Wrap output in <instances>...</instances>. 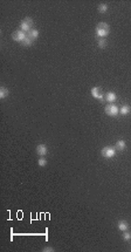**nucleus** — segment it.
Returning <instances> with one entry per match:
<instances>
[{
  "label": "nucleus",
  "mask_w": 131,
  "mask_h": 252,
  "mask_svg": "<svg viewBox=\"0 0 131 252\" xmlns=\"http://www.w3.org/2000/svg\"><path fill=\"white\" fill-rule=\"evenodd\" d=\"M109 32H110V27H109V25L105 23V22L97 23L96 28H95V33H96V35L100 38V39H105V37H108Z\"/></svg>",
  "instance_id": "f257e3e1"
},
{
  "label": "nucleus",
  "mask_w": 131,
  "mask_h": 252,
  "mask_svg": "<svg viewBox=\"0 0 131 252\" xmlns=\"http://www.w3.org/2000/svg\"><path fill=\"white\" fill-rule=\"evenodd\" d=\"M104 111H105V114L109 115V116H117L118 113H119V108H118L116 104L110 103V104H108V106L104 108Z\"/></svg>",
  "instance_id": "f03ea898"
},
{
  "label": "nucleus",
  "mask_w": 131,
  "mask_h": 252,
  "mask_svg": "<svg viewBox=\"0 0 131 252\" xmlns=\"http://www.w3.org/2000/svg\"><path fill=\"white\" fill-rule=\"evenodd\" d=\"M91 95H92V97H95V99H97L98 101H104L105 99H104V94H103V92H102V88H100V87H92L91 88Z\"/></svg>",
  "instance_id": "7ed1b4c3"
},
{
  "label": "nucleus",
  "mask_w": 131,
  "mask_h": 252,
  "mask_svg": "<svg viewBox=\"0 0 131 252\" xmlns=\"http://www.w3.org/2000/svg\"><path fill=\"white\" fill-rule=\"evenodd\" d=\"M101 154L104 158H112L116 156V149L111 148V147H105L101 150Z\"/></svg>",
  "instance_id": "20e7f679"
},
{
  "label": "nucleus",
  "mask_w": 131,
  "mask_h": 252,
  "mask_svg": "<svg viewBox=\"0 0 131 252\" xmlns=\"http://www.w3.org/2000/svg\"><path fill=\"white\" fill-rule=\"evenodd\" d=\"M27 38V33H25V32H22V31H17V32H14L13 34H12V39L14 40V41H18V42H23L25 41V39Z\"/></svg>",
  "instance_id": "39448f33"
},
{
  "label": "nucleus",
  "mask_w": 131,
  "mask_h": 252,
  "mask_svg": "<svg viewBox=\"0 0 131 252\" xmlns=\"http://www.w3.org/2000/svg\"><path fill=\"white\" fill-rule=\"evenodd\" d=\"M37 153H38V155H40V156H46L47 155V153H48V148L45 146V144H39L38 147H37Z\"/></svg>",
  "instance_id": "423d86ee"
},
{
  "label": "nucleus",
  "mask_w": 131,
  "mask_h": 252,
  "mask_svg": "<svg viewBox=\"0 0 131 252\" xmlns=\"http://www.w3.org/2000/svg\"><path fill=\"white\" fill-rule=\"evenodd\" d=\"M104 99H105V101H108L109 103H114V102L117 100V96H116V94H115L114 92H108V93L105 94Z\"/></svg>",
  "instance_id": "0eeeda50"
},
{
  "label": "nucleus",
  "mask_w": 131,
  "mask_h": 252,
  "mask_svg": "<svg viewBox=\"0 0 131 252\" xmlns=\"http://www.w3.org/2000/svg\"><path fill=\"white\" fill-rule=\"evenodd\" d=\"M30 30H32V26H30L29 23H27L25 20H22V21L20 22V31H22V32H25V33H28Z\"/></svg>",
  "instance_id": "6e6552de"
},
{
  "label": "nucleus",
  "mask_w": 131,
  "mask_h": 252,
  "mask_svg": "<svg viewBox=\"0 0 131 252\" xmlns=\"http://www.w3.org/2000/svg\"><path fill=\"white\" fill-rule=\"evenodd\" d=\"M27 35L33 40V41H35L38 38H39V31L38 30H35V28H32L28 33H27Z\"/></svg>",
  "instance_id": "1a4fd4ad"
},
{
  "label": "nucleus",
  "mask_w": 131,
  "mask_h": 252,
  "mask_svg": "<svg viewBox=\"0 0 131 252\" xmlns=\"http://www.w3.org/2000/svg\"><path fill=\"white\" fill-rule=\"evenodd\" d=\"M117 226H118V229H119L121 231H123V232L129 230V224H128L125 220H119L118 224H117Z\"/></svg>",
  "instance_id": "9d476101"
},
{
  "label": "nucleus",
  "mask_w": 131,
  "mask_h": 252,
  "mask_svg": "<svg viewBox=\"0 0 131 252\" xmlns=\"http://www.w3.org/2000/svg\"><path fill=\"white\" fill-rule=\"evenodd\" d=\"M125 147H126V144H125V141H123V139H119V141H117L115 144V149L119 150V151H123L125 149Z\"/></svg>",
  "instance_id": "9b49d317"
},
{
  "label": "nucleus",
  "mask_w": 131,
  "mask_h": 252,
  "mask_svg": "<svg viewBox=\"0 0 131 252\" xmlns=\"http://www.w3.org/2000/svg\"><path fill=\"white\" fill-rule=\"evenodd\" d=\"M119 113H121L122 115H128V114H130V113H131V107L128 106V104L122 106V107L119 108Z\"/></svg>",
  "instance_id": "f8f14e48"
},
{
  "label": "nucleus",
  "mask_w": 131,
  "mask_h": 252,
  "mask_svg": "<svg viewBox=\"0 0 131 252\" xmlns=\"http://www.w3.org/2000/svg\"><path fill=\"white\" fill-rule=\"evenodd\" d=\"M8 94H10V92L6 87H4V86L0 87V99H6L8 96Z\"/></svg>",
  "instance_id": "ddd939ff"
},
{
  "label": "nucleus",
  "mask_w": 131,
  "mask_h": 252,
  "mask_svg": "<svg viewBox=\"0 0 131 252\" xmlns=\"http://www.w3.org/2000/svg\"><path fill=\"white\" fill-rule=\"evenodd\" d=\"M107 11H108V5L107 4H100V5H98V12L105 13Z\"/></svg>",
  "instance_id": "4468645a"
},
{
  "label": "nucleus",
  "mask_w": 131,
  "mask_h": 252,
  "mask_svg": "<svg viewBox=\"0 0 131 252\" xmlns=\"http://www.w3.org/2000/svg\"><path fill=\"white\" fill-rule=\"evenodd\" d=\"M98 47L102 48V49L105 48L107 47V40L105 39H100V40H98Z\"/></svg>",
  "instance_id": "2eb2a0df"
},
{
  "label": "nucleus",
  "mask_w": 131,
  "mask_h": 252,
  "mask_svg": "<svg viewBox=\"0 0 131 252\" xmlns=\"http://www.w3.org/2000/svg\"><path fill=\"white\" fill-rule=\"evenodd\" d=\"M22 43H23L25 46H32V45H33V40H32V39H30L28 35H27V38L25 39V41H23Z\"/></svg>",
  "instance_id": "dca6fc26"
},
{
  "label": "nucleus",
  "mask_w": 131,
  "mask_h": 252,
  "mask_svg": "<svg viewBox=\"0 0 131 252\" xmlns=\"http://www.w3.org/2000/svg\"><path fill=\"white\" fill-rule=\"evenodd\" d=\"M38 164H39L40 166H45V165L47 164V159H46L45 157H41V158L38 159Z\"/></svg>",
  "instance_id": "f3484780"
},
{
  "label": "nucleus",
  "mask_w": 131,
  "mask_h": 252,
  "mask_svg": "<svg viewBox=\"0 0 131 252\" xmlns=\"http://www.w3.org/2000/svg\"><path fill=\"white\" fill-rule=\"evenodd\" d=\"M131 238V233L128 232V231H124V235H123V239L124 240H129Z\"/></svg>",
  "instance_id": "a211bd4d"
},
{
  "label": "nucleus",
  "mask_w": 131,
  "mask_h": 252,
  "mask_svg": "<svg viewBox=\"0 0 131 252\" xmlns=\"http://www.w3.org/2000/svg\"><path fill=\"white\" fill-rule=\"evenodd\" d=\"M23 20H25V21H26L27 23H29V25H30L32 27H33V25H34V22H33V19H32V18H29V17H26V18H25Z\"/></svg>",
  "instance_id": "6ab92c4d"
},
{
  "label": "nucleus",
  "mask_w": 131,
  "mask_h": 252,
  "mask_svg": "<svg viewBox=\"0 0 131 252\" xmlns=\"http://www.w3.org/2000/svg\"><path fill=\"white\" fill-rule=\"evenodd\" d=\"M42 251H43V252H48V251H49V252H53L54 249H53V247H45V249H42Z\"/></svg>",
  "instance_id": "aec40b11"
}]
</instances>
